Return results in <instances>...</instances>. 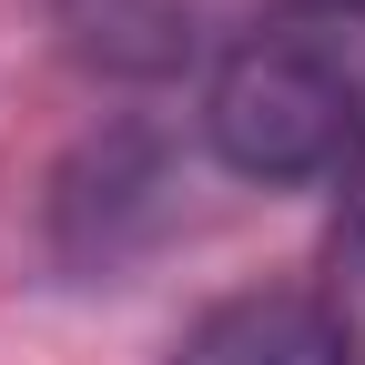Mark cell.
Here are the masks:
<instances>
[{"label":"cell","instance_id":"6da1fadb","mask_svg":"<svg viewBox=\"0 0 365 365\" xmlns=\"http://www.w3.org/2000/svg\"><path fill=\"white\" fill-rule=\"evenodd\" d=\"M203 143L244 182H345L365 163V51L304 21H264L213 61Z\"/></svg>","mask_w":365,"mask_h":365},{"label":"cell","instance_id":"7a4b0ae2","mask_svg":"<svg viewBox=\"0 0 365 365\" xmlns=\"http://www.w3.org/2000/svg\"><path fill=\"white\" fill-rule=\"evenodd\" d=\"M274 11L264 0H61V31L81 61L102 71H182L223 61L234 41H254Z\"/></svg>","mask_w":365,"mask_h":365},{"label":"cell","instance_id":"3957f363","mask_svg":"<svg viewBox=\"0 0 365 365\" xmlns=\"http://www.w3.org/2000/svg\"><path fill=\"white\" fill-rule=\"evenodd\" d=\"M173 365H355V335L335 325L325 294H294V284H264L213 304L193 335L173 345Z\"/></svg>","mask_w":365,"mask_h":365},{"label":"cell","instance_id":"277c9868","mask_svg":"<svg viewBox=\"0 0 365 365\" xmlns=\"http://www.w3.org/2000/svg\"><path fill=\"white\" fill-rule=\"evenodd\" d=\"M335 325L355 335V355H365V163L345 173V203H335Z\"/></svg>","mask_w":365,"mask_h":365}]
</instances>
